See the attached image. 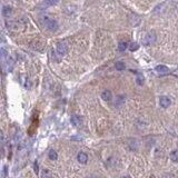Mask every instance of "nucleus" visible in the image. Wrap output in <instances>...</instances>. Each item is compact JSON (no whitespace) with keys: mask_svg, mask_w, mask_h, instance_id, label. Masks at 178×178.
<instances>
[{"mask_svg":"<svg viewBox=\"0 0 178 178\" xmlns=\"http://www.w3.org/2000/svg\"><path fill=\"white\" fill-rule=\"evenodd\" d=\"M155 41H156V34L154 31L148 32L147 35L144 37V39H142V43L145 46H150V45H153Z\"/></svg>","mask_w":178,"mask_h":178,"instance_id":"nucleus-2","label":"nucleus"},{"mask_svg":"<svg viewBox=\"0 0 178 178\" xmlns=\"http://www.w3.org/2000/svg\"><path fill=\"white\" fill-rule=\"evenodd\" d=\"M48 157H49L51 160H56V159L58 158V155H57V153H56V150L50 149L49 154H48Z\"/></svg>","mask_w":178,"mask_h":178,"instance_id":"nucleus-11","label":"nucleus"},{"mask_svg":"<svg viewBox=\"0 0 178 178\" xmlns=\"http://www.w3.org/2000/svg\"><path fill=\"white\" fill-rule=\"evenodd\" d=\"M127 47H128L127 43L121 41V43H119V45H118V50H119V51H125V50L127 49Z\"/></svg>","mask_w":178,"mask_h":178,"instance_id":"nucleus-12","label":"nucleus"},{"mask_svg":"<svg viewBox=\"0 0 178 178\" xmlns=\"http://www.w3.org/2000/svg\"><path fill=\"white\" fill-rule=\"evenodd\" d=\"M155 70H156L159 75H167V74L169 72V68L166 67V66H164V65H158L156 68H155Z\"/></svg>","mask_w":178,"mask_h":178,"instance_id":"nucleus-5","label":"nucleus"},{"mask_svg":"<svg viewBox=\"0 0 178 178\" xmlns=\"http://www.w3.org/2000/svg\"><path fill=\"white\" fill-rule=\"evenodd\" d=\"M159 102H160V106L163 107V108H168V107L170 106L171 100L168 97H166V96H162L160 99H159Z\"/></svg>","mask_w":178,"mask_h":178,"instance_id":"nucleus-4","label":"nucleus"},{"mask_svg":"<svg viewBox=\"0 0 178 178\" xmlns=\"http://www.w3.org/2000/svg\"><path fill=\"white\" fill-rule=\"evenodd\" d=\"M0 142H3V134L1 130H0Z\"/></svg>","mask_w":178,"mask_h":178,"instance_id":"nucleus-19","label":"nucleus"},{"mask_svg":"<svg viewBox=\"0 0 178 178\" xmlns=\"http://www.w3.org/2000/svg\"><path fill=\"white\" fill-rule=\"evenodd\" d=\"M136 81H137L138 85L142 86V84H144V77H142V75H138V77H137V79H136Z\"/></svg>","mask_w":178,"mask_h":178,"instance_id":"nucleus-17","label":"nucleus"},{"mask_svg":"<svg viewBox=\"0 0 178 178\" xmlns=\"http://www.w3.org/2000/svg\"><path fill=\"white\" fill-rule=\"evenodd\" d=\"M71 124H72L74 126L79 127V126L82 124V119H81V117H79V116H77V115L71 116Z\"/></svg>","mask_w":178,"mask_h":178,"instance_id":"nucleus-7","label":"nucleus"},{"mask_svg":"<svg viewBox=\"0 0 178 178\" xmlns=\"http://www.w3.org/2000/svg\"><path fill=\"white\" fill-rule=\"evenodd\" d=\"M41 177L43 178H50L51 177V173L48 169H43L41 171Z\"/></svg>","mask_w":178,"mask_h":178,"instance_id":"nucleus-13","label":"nucleus"},{"mask_svg":"<svg viewBox=\"0 0 178 178\" xmlns=\"http://www.w3.org/2000/svg\"><path fill=\"white\" fill-rule=\"evenodd\" d=\"M101 98L105 100V101H110L111 98H113L111 91H110V90H104V91L101 93Z\"/></svg>","mask_w":178,"mask_h":178,"instance_id":"nucleus-8","label":"nucleus"},{"mask_svg":"<svg viewBox=\"0 0 178 178\" xmlns=\"http://www.w3.org/2000/svg\"><path fill=\"white\" fill-rule=\"evenodd\" d=\"M138 48H139V45L137 43H133L129 45V50L130 51H136V50H138Z\"/></svg>","mask_w":178,"mask_h":178,"instance_id":"nucleus-15","label":"nucleus"},{"mask_svg":"<svg viewBox=\"0 0 178 178\" xmlns=\"http://www.w3.org/2000/svg\"><path fill=\"white\" fill-rule=\"evenodd\" d=\"M115 67H116L117 70H124V69H125V64L121 63V61H118V63H116Z\"/></svg>","mask_w":178,"mask_h":178,"instance_id":"nucleus-16","label":"nucleus"},{"mask_svg":"<svg viewBox=\"0 0 178 178\" xmlns=\"http://www.w3.org/2000/svg\"><path fill=\"white\" fill-rule=\"evenodd\" d=\"M121 178H131L130 176H124V177H121Z\"/></svg>","mask_w":178,"mask_h":178,"instance_id":"nucleus-20","label":"nucleus"},{"mask_svg":"<svg viewBox=\"0 0 178 178\" xmlns=\"http://www.w3.org/2000/svg\"><path fill=\"white\" fill-rule=\"evenodd\" d=\"M59 0H45L43 2V7H50V6H55L56 3H58Z\"/></svg>","mask_w":178,"mask_h":178,"instance_id":"nucleus-9","label":"nucleus"},{"mask_svg":"<svg viewBox=\"0 0 178 178\" xmlns=\"http://www.w3.org/2000/svg\"><path fill=\"white\" fill-rule=\"evenodd\" d=\"M35 171L36 174H38V164H37V162H35Z\"/></svg>","mask_w":178,"mask_h":178,"instance_id":"nucleus-18","label":"nucleus"},{"mask_svg":"<svg viewBox=\"0 0 178 178\" xmlns=\"http://www.w3.org/2000/svg\"><path fill=\"white\" fill-rule=\"evenodd\" d=\"M41 22H43V26L48 30H50V31H55L58 28V23L56 22V20L51 19V18L47 17V16H43V18H41Z\"/></svg>","mask_w":178,"mask_h":178,"instance_id":"nucleus-1","label":"nucleus"},{"mask_svg":"<svg viewBox=\"0 0 178 178\" xmlns=\"http://www.w3.org/2000/svg\"><path fill=\"white\" fill-rule=\"evenodd\" d=\"M57 52L61 56H65L68 52V46L65 43H59L57 45Z\"/></svg>","mask_w":178,"mask_h":178,"instance_id":"nucleus-3","label":"nucleus"},{"mask_svg":"<svg viewBox=\"0 0 178 178\" xmlns=\"http://www.w3.org/2000/svg\"><path fill=\"white\" fill-rule=\"evenodd\" d=\"M77 159H78V162L80 164H87V162H88V156H87L86 153L80 151L78 155H77Z\"/></svg>","mask_w":178,"mask_h":178,"instance_id":"nucleus-6","label":"nucleus"},{"mask_svg":"<svg viewBox=\"0 0 178 178\" xmlns=\"http://www.w3.org/2000/svg\"><path fill=\"white\" fill-rule=\"evenodd\" d=\"M170 159L174 163H178V150H173L170 153Z\"/></svg>","mask_w":178,"mask_h":178,"instance_id":"nucleus-10","label":"nucleus"},{"mask_svg":"<svg viewBox=\"0 0 178 178\" xmlns=\"http://www.w3.org/2000/svg\"><path fill=\"white\" fill-rule=\"evenodd\" d=\"M2 12H3V14L6 16V17H8V16H10L11 14V12H12V9L10 7H5L3 8V10H2Z\"/></svg>","mask_w":178,"mask_h":178,"instance_id":"nucleus-14","label":"nucleus"}]
</instances>
